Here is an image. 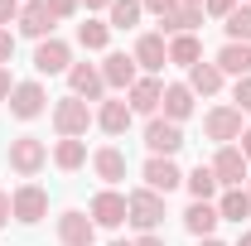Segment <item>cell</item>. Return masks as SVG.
<instances>
[{
  "label": "cell",
  "mask_w": 251,
  "mask_h": 246,
  "mask_svg": "<svg viewBox=\"0 0 251 246\" xmlns=\"http://www.w3.org/2000/svg\"><path fill=\"white\" fill-rule=\"evenodd\" d=\"M87 217H92L97 227L116 232L126 217H130V208H126V193H116V188H101V193L92 198V208H87Z\"/></svg>",
  "instance_id": "8"
},
{
  "label": "cell",
  "mask_w": 251,
  "mask_h": 246,
  "mask_svg": "<svg viewBox=\"0 0 251 246\" xmlns=\"http://www.w3.org/2000/svg\"><path fill=\"white\" fill-rule=\"evenodd\" d=\"M184 188L193 193V203H213L222 184H218V174H213V164H198L193 174H184Z\"/></svg>",
  "instance_id": "24"
},
{
  "label": "cell",
  "mask_w": 251,
  "mask_h": 246,
  "mask_svg": "<svg viewBox=\"0 0 251 246\" xmlns=\"http://www.w3.org/2000/svg\"><path fill=\"white\" fill-rule=\"evenodd\" d=\"M106 15H111V20H106L111 29H135V25H140V15H145V5H140V0H111V10H106Z\"/></svg>",
  "instance_id": "29"
},
{
  "label": "cell",
  "mask_w": 251,
  "mask_h": 246,
  "mask_svg": "<svg viewBox=\"0 0 251 246\" xmlns=\"http://www.w3.org/2000/svg\"><path fill=\"white\" fill-rule=\"evenodd\" d=\"M106 39H111V25H101V20L77 25V44H82L87 53H101V49H106Z\"/></svg>",
  "instance_id": "31"
},
{
  "label": "cell",
  "mask_w": 251,
  "mask_h": 246,
  "mask_svg": "<svg viewBox=\"0 0 251 246\" xmlns=\"http://www.w3.org/2000/svg\"><path fill=\"white\" fill-rule=\"evenodd\" d=\"M198 246H227V242H218V237H203V242H198Z\"/></svg>",
  "instance_id": "43"
},
{
  "label": "cell",
  "mask_w": 251,
  "mask_h": 246,
  "mask_svg": "<svg viewBox=\"0 0 251 246\" xmlns=\"http://www.w3.org/2000/svg\"><path fill=\"white\" fill-rule=\"evenodd\" d=\"M10 217H15L10 213V193H0V227H10Z\"/></svg>",
  "instance_id": "39"
},
{
  "label": "cell",
  "mask_w": 251,
  "mask_h": 246,
  "mask_svg": "<svg viewBox=\"0 0 251 246\" xmlns=\"http://www.w3.org/2000/svg\"><path fill=\"white\" fill-rule=\"evenodd\" d=\"M58 242L63 246H92L97 242V222L87 213H77V208H68V213H58Z\"/></svg>",
  "instance_id": "13"
},
{
  "label": "cell",
  "mask_w": 251,
  "mask_h": 246,
  "mask_svg": "<svg viewBox=\"0 0 251 246\" xmlns=\"http://www.w3.org/2000/svg\"><path fill=\"white\" fill-rule=\"evenodd\" d=\"M198 25H203V10H193V5H179V10H169V15L159 20V34L179 39V34H193Z\"/></svg>",
  "instance_id": "25"
},
{
  "label": "cell",
  "mask_w": 251,
  "mask_h": 246,
  "mask_svg": "<svg viewBox=\"0 0 251 246\" xmlns=\"http://www.w3.org/2000/svg\"><path fill=\"white\" fill-rule=\"evenodd\" d=\"M159 101H164V82H159V77H135V87L126 92V106H130L135 116H155Z\"/></svg>",
  "instance_id": "17"
},
{
  "label": "cell",
  "mask_w": 251,
  "mask_h": 246,
  "mask_svg": "<svg viewBox=\"0 0 251 246\" xmlns=\"http://www.w3.org/2000/svg\"><path fill=\"white\" fill-rule=\"evenodd\" d=\"M87 10H111V0H82Z\"/></svg>",
  "instance_id": "42"
},
{
  "label": "cell",
  "mask_w": 251,
  "mask_h": 246,
  "mask_svg": "<svg viewBox=\"0 0 251 246\" xmlns=\"http://www.w3.org/2000/svg\"><path fill=\"white\" fill-rule=\"evenodd\" d=\"M218 217H222V222H247V217H251V193H247V188H222Z\"/></svg>",
  "instance_id": "26"
},
{
  "label": "cell",
  "mask_w": 251,
  "mask_h": 246,
  "mask_svg": "<svg viewBox=\"0 0 251 246\" xmlns=\"http://www.w3.org/2000/svg\"><path fill=\"white\" fill-rule=\"evenodd\" d=\"M237 246H251V232H242V237H237Z\"/></svg>",
  "instance_id": "44"
},
{
  "label": "cell",
  "mask_w": 251,
  "mask_h": 246,
  "mask_svg": "<svg viewBox=\"0 0 251 246\" xmlns=\"http://www.w3.org/2000/svg\"><path fill=\"white\" fill-rule=\"evenodd\" d=\"M10 92H15V77H10V73L0 68V101H10Z\"/></svg>",
  "instance_id": "38"
},
{
  "label": "cell",
  "mask_w": 251,
  "mask_h": 246,
  "mask_svg": "<svg viewBox=\"0 0 251 246\" xmlns=\"http://www.w3.org/2000/svg\"><path fill=\"white\" fill-rule=\"evenodd\" d=\"M145 150L159 154V159H174V154L184 150V130L174 121H164V116H150V125H145Z\"/></svg>",
  "instance_id": "5"
},
{
  "label": "cell",
  "mask_w": 251,
  "mask_h": 246,
  "mask_svg": "<svg viewBox=\"0 0 251 246\" xmlns=\"http://www.w3.org/2000/svg\"><path fill=\"white\" fill-rule=\"evenodd\" d=\"M15 25H20L25 39H39V44H44V39H53V25H58V20L49 15V5H44V0H25V10H20V20H15Z\"/></svg>",
  "instance_id": "15"
},
{
  "label": "cell",
  "mask_w": 251,
  "mask_h": 246,
  "mask_svg": "<svg viewBox=\"0 0 251 246\" xmlns=\"http://www.w3.org/2000/svg\"><path fill=\"white\" fill-rule=\"evenodd\" d=\"M213 174H218L222 188H242V179L251 174L247 154L237 150V145H218V154H213Z\"/></svg>",
  "instance_id": "11"
},
{
  "label": "cell",
  "mask_w": 251,
  "mask_h": 246,
  "mask_svg": "<svg viewBox=\"0 0 251 246\" xmlns=\"http://www.w3.org/2000/svg\"><path fill=\"white\" fill-rule=\"evenodd\" d=\"M92 121H97V111L82 101V97H63L58 106H53V130H58L63 140H82Z\"/></svg>",
  "instance_id": "1"
},
{
  "label": "cell",
  "mask_w": 251,
  "mask_h": 246,
  "mask_svg": "<svg viewBox=\"0 0 251 246\" xmlns=\"http://www.w3.org/2000/svg\"><path fill=\"white\" fill-rule=\"evenodd\" d=\"M97 68H101V82H106L111 92H130V87H135V77H140V68H135L130 53H106Z\"/></svg>",
  "instance_id": "12"
},
{
  "label": "cell",
  "mask_w": 251,
  "mask_h": 246,
  "mask_svg": "<svg viewBox=\"0 0 251 246\" xmlns=\"http://www.w3.org/2000/svg\"><path fill=\"white\" fill-rule=\"evenodd\" d=\"M130 58H135V68H145L150 77H155V73H164V63H169V44H164V34H140Z\"/></svg>",
  "instance_id": "16"
},
{
  "label": "cell",
  "mask_w": 251,
  "mask_h": 246,
  "mask_svg": "<svg viewBox=\"0 0 251 246\" xmlns=\"http://www.w3.org/2000/svg\"><path fill=\"white\" fill-rule=\"evenodd\" d=\"M203 135L218 140V145H237V140H242V111H237V106H213V111L203 116Z\"/></svg>",
  "instance_id": "6"
},
{
  "label": "cell",
  "mask_w": 251,
  "mask_h": 246,
  "mask_svg": "<svg viewBox=\"0 0 251 246\" xmlns=\"http://www.w3.org/2000/svg\"><path fill=\"white\" fill-rule=\"evenodd\" d=\"M237 150L247 154V164H251V125H247V130H242V140H237Z\"/></svg>",
  "instance_id": "40"
},
{
  "label": "cell",
  "mask_w": 251,
  "mask_h": 246,
  "mask_svg": "<svg viewBox=\"0 0 251 246\" xmlns=\"http://www.w3.org/2000/svg\"><path fill=\"white\" fill-rule=\"evenodd\" d=\"M213 63L222 68V77H251V44H222Z\"/></svg>",
  "instance_id": "21"
},
{
  "label": "cell",
  "mask_w": 251,
  "mask_h": 246,
  "mask_svg": "<svg viewBox=\"0 0 251 246\" xmlns=\"http://www.w3.org/2000/svg\"><path fill=\"white\" fill-rule=\"evenodd\" d=\"M10 116H20V121H34V116H44V106H49V92H44V82L29 77V82H15V92H10Z\"/></svg>",
  "instance_id": "4"
},
{
  "label": "cell",
  "mask_w": 251,
  "mask_h": 246,
  "mask_svg": "<svg viewBox=\"0 0 251 246\" xmlns=\"http://www.w3.org/2000/svg\"><path fill=\"white\" fill-rule=\"evenodd\" d=\"M10 213H15V222H44L49 217V193L39 184H20L10 193Z\"/></svg>",
  "instance_id": "7"
},
{
  "label": "cell",
  "mask_w": 251,
  "mask_h": 246,
  "mask_svg": "<svg viewBox=\"0 0 251 246\" xmlns=\"http://www.w3.org/2000/svg\"><path fill=\"white\" fill-rule=\"evenodd\" d=\"M179 5H193V10H203V0H179Z\"/></svg>",
  "instance_id": "45"
},
{
  "label": "cell",
  "mask_w": 251,
  "mask_h": 246,
  "mask_svg": "<svg viewBox=\"0 0 251 246\" xmlns=\"http://www.w3.org/2000/svg\"><path fill=\"white\" fill-rule=\"evenodd\" d=\"M222 82H227V77H222L218 63H193V68H188V92L193 97H218Z\"/></svg>",
  "instance_id": "22"
},
{
  "label": "cell",
  "mask_w": 251,
  "mask_h": 246,
  "mask_svg": "<svg viewBox=\"0 0 251 246\" xmlns=\"http://www.w3.org/2000/svg\"><path fill=\"white\" fill-rule=\"evenodd\" d=\"M218 203H188V213H184V227L188 232H193V237H198V242H203V237H213V232H218Z\"/></svg>",
  "instance_id": "23"
},
{
  "label": "cell",
  "mask_w": 251,
  "mask_h": 246,
  "mask_svg": "<svg viewBox=\"0 0 251 246\" xmlns=\"http://www.w3.org/2000/svg\"><path fill=\"white\" fill-rule=\"evenodd\" d=\"M92 169H97V179H101L106 188H116L126 179V154L116 150V145H101V150L92 154Z\"/></svg>",
  "instance_id": "20"
},
{
  "label": "cell",
  "mask_w": 251,
  "mask_h": 246,
  "mask_svg": "<svg viewBox=\"0 0 251 246\" xmlns=\"http://www.w3.org/2000/svg\"><path fill=\"white\" fill-rule=\"evenodd\" d=\"M126 208H130V227L145 237V232H155L159 222H164V198L159 193H150V188H135V193H126Z\"/></svg>",
  "instance_id": "2"
},
{
  "label": "cell",
  "mask_w": 251,
  "mask_h": 246,
  "mask_svg": "<svg viewBox=\"0 0 251 246\" xmlns=\"http://www.w3.org/2000/svg\"><path fill=\"white\" fill-rule=\"evenodd\" d=\"M130 246H164V242H159L155 232H145V237H135V242H130Z\"/></svg>",
  "instance_id": "41"
},
{
  "label": "cell",
  "mask_w": 251,
  "mask_h": 246,
  "mask_svg": "<svg viewBox=\"0 0 251 246\" xmlns=\"http://www.w3.org/2000/svg\"><path fill=\"white\" fill-rule=\"evenodd\" d=\"M140 5H145L150 15H159V20H164L169 10H179V0H140Z\"/></svg>",
  "instance_id": "36"
},
{
  "label": "cell",
  "mask_w": 251,
  "mask_h": 246,
  "mask_svg": "<svg viewBox=\"0 0 251 246\" xmlns=\"http://www.w3.org/2000/svg\"><path fill=\"white\" fill-rule=\"evenodd\" d=\"M68 87H73V97H82L87 106L106 101V82H101V68L97 63H73L68 68Z\"/></svg>",
  "instance_id": "9"
},
{
  "label": "cell",
  "mask_w": 251,
  "mask_h": 246,
  "mask_svg": "<svg viewBox=\"0 0 251 246\" xmlns=\"http://www.w3.org/2000/svg\"><path fill=\"white\" fill-rule=\"evenodd\" d=\"M237 10V0H203V15H213V20H227Z\"/></svg>",
  "instance_id": "35"
},
{
  "label": "cell",
  "mask_w": 251,
  "mask_h": 246,
  "mask_svg": "<svg viewBox=\"0 0 251 246\" xmlns=\"http://www.w3.org/2000/svg\"><path fill=\"white\" fill-rule=\"evenodd\" d=\"M247 5H251V0H247Z\"/></svg>",
  "instance_id": "48"
},
{
  "label": "cell",
  "mask_w": 251,
  "mask_h": 246,
  "mask_svg": "<svg viewBox=\"0 0 251 246\" xmlns=\"http://www.w3.org/2000/svg\"><path fill=\"white\" fill-rule=\"evenodd\" d=\"M169 63H179V68L203 63V44H198V34H179V39H169Z\"/></svg>",
  "instance_id": "27"
},
{
  "label": "cell",
  "mask_w": 251,
  "mask_h": 246,
  "mask_svg": "<svg viewBox=\"0 0 251 246\" xmlns=\"http://www.w3.org/2000/svg\"><path fill=\"white\" fill-rule=\"evenodd\" d=\"M53 164H58L63 174L82 169V164H87V145H82V140H58V145H53Z\"/></svg>",
  "instance_id": "28"
},
{
  "label": "cell",
  "mask_w": 251,
  "mask_h": 246,
  "mask_svg": "<svg viewBox=\"0 0 251 246\" xmlns=\"http://www.w3.org/2000/svg\"><path fill=\"white\" fill-rule=\"evenodd\" d=\"M44 164H49V145H44L39 135H20V140H10V169H15L20 179H34Z\"/></svg>",
  "instance_id": "3"
},
{
  "label": "cell",
  "mask_w": 251,
  "mask_h": 246,
  "mask_svg": "<svg viewBox=\"0 0 251 246\" xmlns=\"http://www.w3.org/2000/svg\"><path fill=\"white\" fill-rule=\"evenodd\" d=\"M68 68H73V49L63 39H44L34 49V73L39 77H53V73H68Z\"/></svg>",
  "instance_id": "14"
},
{
  "label": "cell",
  "mask_w": 251,
  "mask_h": 246,
  "mask_svg": "<svg viewBox=\"0 0 251 246\" xmlns=\"http://www.w3.org/2000/svg\"><path fill=\"white\" fill-rule=\"evenodd\" d=\"M242 188H247V193H251V174H247V184H242Z\"/></svg>",
  "instance_id": "46"
},
{
  "label": "cell",
  "mask_w": 251,
  "mask_h": 246,
  "mask_svg": "<svg viewBox=\"0 0 251 246\" xmlns=\"http://www.w3.org/2000/svg\"><path fill=\"white\" fill-rule=\"evenodd\" d=\"M222 29H227V44H251V5H237L222 20Z\"/></svg>",
  "instance_id": "30"
},
{
  "label": "cell",
  "mask_w": 251,
  "mask_h": 246,
  "mask_svg": "<svg viewBox=\"0 0 251 246\" xmlns=\"http://www.w3.org/2000/svg\"><path fill=\"white\" fill-rule=\"evenodd\" d=\"M10 58H15V34H10V29H0V68H5Z\"/></svg>",
  "instance_id": "37"
},
{
  "label": "cell",
  "mask_w": 251,
  "mask_h": 246,
  "mask_svg": "<svg viewBox=\"0 0 251 246\" xmlns=\"http://www.w3.org/2000/svg\"><path fill=\"white\" fill-rule=\"evenodd\" d=\"M111 246H130V242H111Z\"/></svg>",
  "instance_id": "47"
},
{
  "label": "cell",
  "mask_w": 251,
  "mask_h": 246,
  "mask_svg": "<svg viewBox=\"0 0 251 246\" xmlns=\"http://www.w3.org/2000/svg\"><path fill=\"white\" fill-rule=\"evenodd\" d=\"M140 179H145V188H150V193H159V198H164V193H174V188L184 184V169H179L174 159L150 154V159H145V169H140Z\"/></svg>",
  "instance_id": "10"
},
{
  "label": "cell",
  "mask_w": 251,
  "mask_h": 246,
  "mask_svg": "<svg viewBox=\"0 0 251 246\" xmlns=\"http://www.w3.org/2000/svg\"><path fill=\"white\" fill-rule=\"evenodd\" d=\"M232 101H237V111H242V116L251 111V77H237V87H232Z\"/></svg>",
  "instance_id": "32"
},
{
  "label": "cell",
  "mask_w": 251,
  "mask_h": 246,
  "mask_svg": "<svg viewBox=\"0 0 251 246\" xmlns=\"http://www.w3.org/2000/svg\"><path fill=\"white\" fill-rule=\"evenodd\" d=\"M20 10H25V0H0V29H10L20 20Z\"/></svg>",
  "instance_id": "34"
},
{
  "label": "cell",
  "mask_w": 251,
  "mask_h": 246,
  "mask_svg": "<svg viewBox=\"0 0 251 246\" xmlns=\"http://www.w3.org/2000/svg\"><path fill=\"white\" fill-rule=\"evenodd\" d=\"M130 116H135V111L126 106V97H106V101L97 106V125H101L106 135H126V130H130Z\"/></svg>",
  "instance_id": "18"
},
{
  "label": "cell",
  "mask_w": 251,
  "mask_h": 246,
  "mask_svg": "<svg viewBox=\"0 0 251 246\" xmlns=\"http://www.w3.org/2000/svg\"><path fill=\"white\" fill-rule=\"evenodd\" d=\"M44 5H49V15H53V20H73L82 0H44Z\"/></svg>",
  "instance_id": "33"
},
{
  "label": "cell",
  "mask_w": 251,
  "mask_h": 246,
  "mask_svg": "<svg viewBox=\"0 0 251 246\" xmlns=\"http://www.w3.org/2000/svg\"><path fill=\"white\" fill-rule=\"evenodd\" d=\"M159 111H164V121H188L193 116V92H188V82H169L164 87V101H159Z\"/></svg>",
  "instance_id": "19"
}]
</instances>
